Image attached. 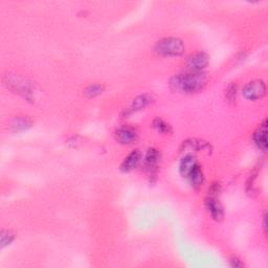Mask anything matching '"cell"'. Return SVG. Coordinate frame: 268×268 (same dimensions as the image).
Wrapping results in <instances>:
<instances>
[{
    "label": "cell",
    "instance_id": "6",
    "mask_svg": "<svg viewBox=\"0 0 268 268\" xmlns=\"http://www.w3.org/2000/svg\"><path fill=\"white\" fill-rule=\"evenodd\" d=\"M205 207L211 215V217L216 221H222L224 218V211L223 206L220 204V201L217 197H212V196H207L205 199Z\"/></svg>",
    "mask_w": 268,
    "mask_h": 268
},
{
    "label": "cell",
    "instance_id": "19",
    "mask_svg": "<svg viewBox=\"0 0 268 268\" xmlns=\"http://www.w3.org/2000/svg\"><path fill=\"white\" fill-rule=\"evenodd\" d=\"M230 263H231V266L235 267V268H239V267L244 266V264L241 262V260H239L237 257H232L230 260Z\"/></svg>",
    "mask_w": 268,
    "mask_h": 268
},
{
    "label": "cell",
    "instance_id": "3",
    "mask_svg": "<svg viewBox=\"0 0 268 268\" xmlns=\"http://www.w3.org/2000/svg\"><path fill=\"white\" fill-rule=\"evenodd\" d=\"M242 95L246 100H261L266 95V84L263 80H253L248 82L242 89Z\"/></svg>",
    "mask_w": 268,
    "mask_h": 268
},
{
    "label": "cell",
    "instance_id": "13",
    "mask_svg": "<svg viewBox=\"0 0 268 268\" xmlns=\"http://www.w3.org/2000/svg\"><path fill=\"white\" fill-rule=\"evenodd\" d=\"M197 165L198 163H197V160H196V158H195V156H193L192 154L186 155L180 161V166H179L180 174L184 176V177H188L189 174L191 173L192 170Z\"/></svg>",
    "mask_w": 268,
    "mask_h": 268
},
{
    "label": "cell",
    "instance_id": "7",
    "mask_svg": "<svg viewBox=\"0 0 268 268\" xmlns=\"http://www.w3.org/2000/svg\"><path fill=\"white\" fill-rule=\"evenodd\" d=\"M137 133L134 129L130 127H122L114 132V137L117 142L122 145H131L137 140Z\"/></svg>",
    "mask_w": 268,
    "mask_h": 268
},
{
    "label": "cell",
    "instance_id": "11",
    "mask_svg": "<svg viewBox=\"0 0 268 268\" xmlns=\"http://www.w3.org/2000/svg\"><path fill=\"white\" fill-rule=\"evenodd\" d=\"M32 121L28 116H16L11 121L10 127L11 130L14 132H21L25 131L32 127Z\"/></svg>",
    "mask_w": 268,
    "mask_h": 268
},
{
    "label": "cell",
    "instance_id": "1",
    "mask_svg": "<svg viewBox=\"0 0 268 268\" xmlns=\"http://www.w3.org/2000/svg\"><path fill=\"white\" fill-rule=\"evenodd\" d=\"M207 76L204 71H191L174 76L170 86L174 91L182 94H197L205 87Z\"/></svg>",
    "mask_w": 268,
    "mask_h": 268
},
{
    "label": "cell",
    "instance_id": "17",
    "mask_svg": "<svg viewBox=\"0 0 268 268\" xmlns=\"http://www.w3.org/2000/svg\"><path fill=\"white\" fill-rule=\"evenodd\" d=\"M236 95H237V84L232 83L225 91V96L228 101L233 102L234 100H236Z\"/></svg>",
    "mask_w": 268,
    "mask_h": 268
},
{
    "label": "cell",
    "instance_id": "14",
    "mask_svg": "<svg viewBox=\"0 0 268 268\" xmlns=\"http://www.w3.org/2000/svg\"><path fill=\"white\" fill-rule=\"evenodd\" d=\"M152 126L156 130V131L161 134H171L172 133V127L169 123L163 121L160 117H156V119L152 122Z\"/></svg>",
    "mask_w": 268,
    "mask_h": 268
},
{
    "label": "cell",
    "instance_id": "18",
    "mask_svg": "<svg viewBox=\"0 0 268 268\" xmlns=\"http://www.w3.org/2000/svg\"><path fill=\"white\" fill-rule=\"evenodd\" d=\"M221 192V184L218 181H215L211 185L210 189H208V196H212V197H217V196Z\"/></svg>",
    "mask_w": 268,
    "mask_h": 268
},
{
    "label": "cell",
    "instance_id": "15",
    "mask_svg": "<svg viewBox=\"0 0 268 268\" xmlns=\"http://www.w3.org/2000/svg\"><path fill=\"white\" fill-rule=\"evenodd\" d=\"M104 90H105V86H104V85L91 84L88 87L85 88L84 95L87 97H89V99H91V97H95L97 95H102L104 93Z\"/></svg>",
    "mask_w": 268,
    "mask_h": 268
},
{
    "label": "cell",
    "instance_id": "8",
    "mask_svg": "<svg viewBox=\"0 0 268 268\" xmlns=\"http://www.w3.org/2000/svg\"><path fill=\"white\" fill-rule=\"evenodd\" d=\"M253 142L257 147L263 151L267 150V121L264 120L262 124H260L256 131L253 133Z\"/></svg>",
    "mask_w": 268,
    "mask_h": 268
},
{
    "label": "cell",
    "instance_id": "2",
    "mask_svg": "<svg viewBox=\"0 0 268 268\" xmlns=\"http://www.w3.org/2000/svg\"><path fill=\"white\" fill-rule=\"evenodd\" d=\"M155 53L162 57H179L185 54L184 41L175 37L162 38L155 45Z\"/></svg>",
    "mask_w": 268,
    "mask_h": 268
},
{
    "label": "cell",
    "instance_id": "16",
    "mask_svg": "<svg viewBox=\"0 0 268 268\" xmlns=\"http://www.w3.org/2000/svg\"><path fill=\"white\" fill-rule=\"evenodd\" d=\"M15 239V234L11 230H2L0 240H1V247H5L6 245H10Z\"/></svg>",
    "mask_w": 268,
    "mask_h": 268
},
{
    "label": "cell",
    "instance_id": "4",
    "mask_svg": "<svg viewBox=\"0 0 268 268\" xmlns=\"http://www.w3.org/2000/svg\"><path fill=\"white\" fill-rule=\"evenodd\" d=\"M208 63H210V56L205 51H198L188 58L187 66L191 71H202Z\"/></svg>",
    "mask_w": 268,
    "mask_h": 268
},
{
    "label": "cell",
    "instance_id": "10",
    "mask_svg": "<svg viewBox=\"0 0 268 268\" xmlns=\"http://www.w3.org/2000/svg\"><path fill=\"white\" fill-rule=\"evenodd\" d=\"M159 158H160V154L158 150L153 148L148 150L145 158V167L150 174H153L156 168H158Z\"/></svg>",
    "mask_w": 268,
    "mask_h": 268
},
{
    "label": "cell",
    "instance_id": "5",
    "mask_svg": "<svg viewBox=\"0 0 268 268\" xmlns=\"http://www.w3.org/2000/svg\"><path fill=\"white\" fill-rule=\"evenodd\" d=\"M153 99L150 95H142L136 96L135 99L132 100V102L129 104V106L124 110V116H129L137 111H141L148 107L150 104L152 103Z\"/></svg>",
    "mask_w": 268,
    "mask_h": 268
},
{
    "label": "cell",
    "instance_id": "9",
    "mask_svg": "<svg viewBox=\"0 0 268 268\" xmlns=\"http://www.w3.org/2000/svg\"><path fill=\"white\" fill-rule=\"evenodd\" d=\"M141 160L142 153L139 150H134V151H132L125 159H124L121 165V170L123 172H131L134 169L139 167Z\"/></svg>",
    "mask_w": 268,
    "mask_h": 268
},
{
    "label": "cell",
    "instance_id": "12",
    "mask_svg": "<svg viewBox=\"0 0 268 268\" xmlns=\"http://www.w3.org/2000/svg\"><path fill=\"white\" fill-rule=\"evenodd\" d=\"M187 178L189 179V184H191V186L195 189H200L205 182V175H204V171H202V168L199 165L196 166L192 170L191 173L189 174Z\"/></svg>",
    "mask_w": 268,
    "mask_h": 268
}]
</instances>
